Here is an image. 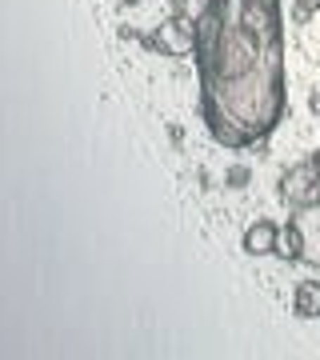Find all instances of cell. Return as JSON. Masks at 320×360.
<instances>
[{
  "label": "cell",
  "mask_w": 320,
  "mask_h": 360,
  "mask_svg": "<svg viewBox=\"0 0 320 360\" xmlns=\"http://www.w3.org/2000/svg\"><path fill=\"white\" fill-rule=\"evenodd\" d=\"M288 224L296 232V260L308 269H320V205L293 208Z\"/></svg>",
  "instance_id": "277c9868"
},
{
  "label": "cell",
  "mask_w": 320,
  "mask_h": 360,
  "mask_svg": "<svg viewBox=\"0 0 320 360\" xmlns=\"http://www.w3.org/2000/svg\"><path fill=\"white\" fill-rule=\"evenodd\" d=\"M196 20L184 13H168L165 20H156L153 32H148V44H153L160 56H172V60H184V56H196Z\"/></svg>",
  "instance_id": "7a4b0ae2"
},
{
  "label": "cell",
  "mask_w": 320,
  "mask_h": 360,
  "mask_svg": "<svg viewBox=\"0 0 320 360\" xmlns=\"http://www.w3.org/2000/svg\"><path fill=\"white\" fill-rule=\"evenodd\" d=\"M312 156H316V160H320V148H316V153H312Z\"/></svg>",
  "instance_id": "30bf717a"
},
{
  "label": "cell",
  "mask_w": 320,
  "mask_h": 360,
  "mask_svg": "<svg viewBox=\"0 0 320 360\" xmlns=\"http://www.w3.org/2000/svg\"><path fill=\"white\" fill-rule=\"evenodd\" d=\"M281 200L288 208H308V205H320V160L316 156H305L281 172Z\"/></svg>",
  "instance_id": "3957f363"
},
{
  "label": "cell",
  "mask_w": 320,
  "mask_h": 360,
  "mask_svg": "<svg viewBox=\"0 0 320 360\" xmlns=\"http://www.w3.org/2000/svg\"><path fill=\"white\" fill-rule=\"evenodd\" d=\"M308 108H312V116H320V84L308 89Z\"/></svg>",
  "instance_id": "9c48e42d"
},
{
  "label": "cell",
  "mask_w": 320,
  "mask_h": 360,
  "mask_svg": "<svg viewBox=\"0 0 320 360\" xmlns=\"http://www.w3.org/2000/svg\"><path fill=\"white\" fill-rule=\"evenodd\" d=\"M320 13V0H296V25H305L308 16Z\"/></svg>",
  "instance_id": "ba28073f"
},
{
  "label": "cell",
  "mask_w": 320,
  "mask_h": 360,
  "mask_svg": "<svg viewBox=\"0 0 320 360\" xmlns=\"http://www.w3.org/2000/svg\"><path fill=\"white\" fill-rule=\"evenodd\" d=\"M293 316L320 321V281H296L293 284Z\"/></svg>",
  "instance_id": "8992f818"
},
{
  "label": "cell",
  "mask_w": 320,
  "mask_h": 360,
  "mask_svg": "<svg viewBox=\"0 0 320 360\" xmlns=\"http://www.w3.org/2000/svg\"><path fill=\"white\" fill-rule=\"evenodd\" d=\"M200 120L224 153L269 141L288 112L281 0H212L196 20Z\"/></svg>",
  "instance_id": "6da1fadb"
},
{
  "label": "cell",
  "mask_w": 320,
  "mask_h": 360,
  "mask_svg": "<svg viewBox=\"0 0 320 360\" xmlns=\"http://www.w3.org/2000/svg\"><path fill=\"white\" fill-rule=\"evenodd\" d=\"M276 245H281V224L269 217H256L241 236V248L248 257H276Z\"/></svg>",
  "instance_id": "5b68a950"
},
{
  "label": "cell",
  "mask_w": 320,
  "mask_h": 360,
  "mask_svg": "<svg viewBox=\"0 0 320 360\" xmlns=\"http://www.w3.org/2000/svg\"><path fill=\"white\" fill-rule=\"evenodd\" d=\"M276 257H281V260H296V232H293V224H281V245H276Z\"/></svg>",
  "instance_id": "52a82bcc"
}]
</instances>
